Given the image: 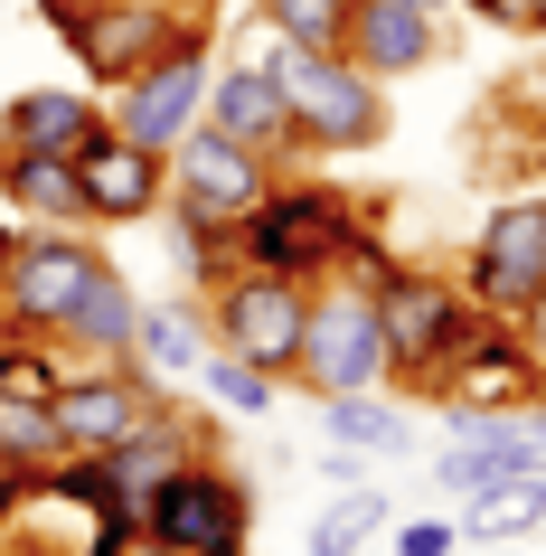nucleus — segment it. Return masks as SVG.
Listing matches in <instances>:
<instances>
[{"label": "nucleus", "mask_w": 546, "mask_h": 556, "mask_svg": "<svg viewBox=\"0 0 546 556\" xmlns=\"http://www.w3.org/2000/svg\"><path fill=\"white\" fill-rule=\"evenodd\" d=\"M368 217H386V199H358V189H340L330 170L292 161V170H274V189H264L255 217H236V264L283 274V283H330Z\"/></svg>", "instance_id": "nucleus-1"}, {"label": "nucleus", "mask_w": 546, "mask_h": 556, "mask_svg": "<svg viewBox=\"0 0 546 556\" xmlns=\"http://www.w3.org/2000/svg\"><path fill=\"white\" fill-rule=\"evenodd\" d=\"M377 321H386V387H405V396H443V378H453V358L481 340V302L461 293V274H443V264H396L386 283H377Z\"/></svg>", "instance_id": "nucleus-2"}, {"label": "nucleus", "mask_w": 546, "mask_h": 556, "mask_svg": "<svg viewBox=\"0 0 546 556\" xmlns=\"http://www.w3.org/2000/svg\"><path fill=\"white\" fill-rule=\"evenodd\" d=\"M274 76H283L292 151H302V161H358V151H377L386 132H396L386 86H377L348 48L320 58V48H283V38H274Z\"/></svg>", "instance_id": "nucleus-3"}, {"label": "nucleus", "mask_w": 546, "mask_h": 556, "mask_svg": "<svg viewBox=\"0 0 546 556\" xmlns=\"http://www.w3.org/2000/svg\"><path fill=\"white\" fill-rule=\"evenodd\" d=\"M255 481L227 453H189L142 491V538L170 556H255Z\"/></svg>", "instance_id": "nucleus-4"}, {"label": "nucleus", "mask_w": 546, "mask_h": 556, "mask_svg": "<svg viewBox=\"0 0 546 556\" xmlns=\"http://www.w3.org/2000/svg\"><path fill=\"white\" fill-rule=\"evenodd\" d=\"M461 293L481 302L490 321H528L546 302V189L537 179H518L509 199L481 217V236H471V255L453 264Z\"/></svg>", "instance_id": "nucleus-5"}, {"label": "nucleus", "mask_w": 546, "mask_h": 556, "mask_svg": "<svg viewBox=\"0 0 546 556\" xmlns=\"http://www.w3.org/2000/svg\"><path fill=\"white\" fill-rule=\"evenodd\" d=\"M199 312H207V350H236V358H255V368H274L292 387V368H302V321H312V283L227 264L199 293Z\"/></svg>", "instance_id": "nucleus-6"}, {"label": "nucleus", "mask_w": 546, "mask_h": 556, "mask_svg": "<svg viewBox=\"0 0 546 556\" xmlns=\"http://www.w3.org/2000/svg\"><path fill=\"white\" fill-rule=\"evenodd\" d=\"M94 274H104V245L86 227H29L20 255H10V274H0V330L66 350V321H76V302H86Z\"/></svg>", "instance_id": "nucleus-7"}, {"label": "nucleus", "mask_w": 546, "mask_h": 556, "mask_svg": "<svg viewBox=\"0 0 546 556\" xmlns=\"http://www.w3.org/2000/svg\"><path fill=\"white\" fill-rule=\"evenodd\" d=\"M207 76H217V48H207V20H199L179 48H161L142 76H123L104 94V123H114L123 142H142V151H179L207 114Z\"/></svg>", "instance_id": "nucleus-8"}, {"label": "nucleus", "mask_w": 546, "mask_h": 556, "mask_svg": "<svg viewBox=\"0 0 546 556\" xmlns=\"http://www.w3.org/2000/svg\"><path fill=\"white\" fill-rule=\"evenodd\" d=\"M386 321H377V293L368 283H312V321H302V368L292 387L312 396H348V387H386Z\"/></svg>", "instance_id": "nucleus-9"}, {"label": "nucleus", "mask_w": 546, "mask_h": 556, "mask_svg": "<svg viewBox=\"0 0 546 556\" xmlns=\"http://www.w3.org/2000/svg\"><path fill=\"white\" fill-rule=\"evenodd\" d=\"M170 406V387L151 378L142 358H76L58 387V425H66V453H114Z\"/></svg>", "instance_id": "nucleus-10"}, {"label": "nucleus", "mask_w": 546, "mask_h": 556, "mask_svg": "<svg viewBox=\"0 0 546 556\" xmlns=\"http://www.w3.org/2000/svg\"><path fill=\"white\" fill-rule=\"evenodd\" d=\"M199 123L227 132V142H245V151H264L274 170L302 161V151H292V104H283V76H274V48H264V58H217Z\"/></svg>", "instance_id": "nucleus-11"}, {"label": "nucleus", "mask_w": 546, "mask_h": 556, "mask_svg": "<svg viewBox=\"0 0 546 556\" xmlns=\"http://www.w3.org/2000/svg\"><path fill=\"white\" fill-rule=\"evenodd\" d=\"M537 396H546V378H537L528 330L518 321H481V340L453 358V378H443L433 406L443 415H518V406H537Z\"/></svg>", "instance_id": "nucleus-12"}, {"label": "nucleus", "mask_w": 546, "mask_h": 556, "mask_svg": "<svg viewBox=\"0 0 546 556\" xmlns=\"http://www.w3.org/2000/svg\"><path fill=\"white\" fill-rule=\"evenodd\" d=\"M199 29V20H179V10H161V0H94V20H86V38L66 48V58L86 66V86L94 94H114L123 76H142L161 48H179V38Z\"/></svg>", "instance_id": "nucleus-13"}, {"label": "nucleus", "mask_w": 546, "mask_h": 556, "mask_svg": "<svg viewBox=\"0 0 546 556\" xmlns=\"http://www.w3.org/2000/svg\"><path fill=\"white\" fill-rule=\"evenodd\" d=\"M76 179H86V227H142L170 207V151H142L123 132H104L76 161Z\"/></svg>", "instance_id": "nucleus-14"}, {"label": "nucleus", "mask_w": 546, "mask_h": 556, "mask_svg": "<svg viewBox=\"0 0 546 556\" xmlns=\"http://www.w3.org/2000/svg\"><path fill=\"white\" fill-rule=\"evenodd\" d=\"M170 189H179V199H199V207H217V217H255L264 189H274V161L199 123V132L170 151Z\"/></svg>", "instance_id": "nucleus-15"}, {"label": "nucleus", "mask_w": 546, "mask_h": 556, "mask_svg": "<svg viewBox=\"0 0 546 556\" xmlns=\"http://www.w3.org/2000/svg\"><path fill=\"white\" fill-rule=\"evenodd\" d=\"M114 123H104V94L94 86H29L0 104V142L20 151H48V161H86Z\"/></svg>", "instance_id": "nucleus-16"}, {"label": "nucleus", "mask_w": 546, "mask_h": 556, "mask_svg": "<svg viewBox=\"0 0 546 556\" xmlns=\"http://www.w3.org/2000/svg\"><path fill=\"white\" fill-rule=\"evenodd\" d=\"M348 58L368 66L377 86H405V76L443 66V20L415 10V0H358L348 10Z\"/></svg>", "instance_id": "nucleus-17"}, {"label": "nucleus", "mask_w": 546, "mask_h": 556, "mask_svg": "<svg viewBox=\"0 0 546 556\" xmlns=\"http://www.w3.org/2000/svg\"><path fill=\"white\" fill-rule=\"evenodd\" d=\"M0 207L20 227H86V179H76V161L0 142Z\"/></svg>", "instance_id": "nucleus-18"}, {"label": "nucleus", "mask_w": 546, "mask_h": 556, "mask_svg": "<svg viewBox=\"0 0 546 556\" xmlns=\"http://www.w3.org/2000/svg\"><path fill=\"white\" fill-rule=\"evenodd\" d=\"M518 415H528V406H518ZM518 415H453V443L433 453L443 500H471V491H490V481L528 471V463H518Z\"/></svg>", "instance_id": "nucleus-19"}, {"label": "nucleus", "mask_w": 546, "mask_h": 556, "mask_svg": "<svg viewBox=\"0 0 546 556\" xmlns=\"http://www.w3.org/2000/svg\"><path fill=\"white\" fill-rule=\"evenodd\" d=\"M453 528H461V547H509V538H537V528H546V481H537V471H509V481H490V491L453 500Z\"/></svg>", "instance_id": "nucleus-20"}, {"label": "nucleus", "mask_w": 546, "mask_h": 556, "mask_svg": "<svg viewBox=\"0 0 546 556\" xmlns=\"http://www.w3.org/2000/svg\"><path fill=\"white\" fill-rule=\"evenodd\" d=\"M132 358H142L161 387H179V378H199V358H207V312L199 302H142V321H132Z\"/></svg>", "instance_id": "nucleus-21"}, {"label": "nucleus", "mask_w": 546, "mask_h": 556, "mask_svg": "<svg viewBox=\"0 0 546 556\" xmlns=\"http://www.w3.org/2000/svg\"><path fill=\"white\" fill-rule=\"evenodd\" d=\"M132 321H142V293H132V274L104 264L76 302V321H66V350L76 358H132Z\"/></svg>", "instance_id": "nucleus-22"}, {"label": "nucleus", "mask_w": 546, "mask_h": 556, "mask_svg": "<svg viewBox=\"0 0 546 556\" xmlns=\"http://www.w3.org/2000/svg\"><path fill=\"white\" fill-rule=\"evenodd\" d=\"M320 434L348 443V453H405V396L396 387H348V396H320Z\"/></svg>", "instance_id": "nucleus-23"}, {"label": "nucleus", "mask_w": 546, "mask_h": 556, "mask_svg": "<svg viewBox=\"0 0 546 556\" xmlns=\"http://www.w3.org/2000/svg\"><path fill=\"white\" fill-rule=\"evenodd\" d=\"M161 236H170V264L199 283V293L236 264V217H217V207H199V199H179V189H170V207H161Z\"/></svg>", "instance_id": "nucleus-24"}, {"label": "nucleus", "mask_w": 546, "mask_h": 556, "mask_svg": "<svg viewBox=\"0 0 546 556\" xmlns=\"http://www.w3.org/2000/svg\"><path fill=\"white\" fill-rule=\"evenodd\" d=\"M199 387H207V406H217V415H245V425H264V415L283 406V378L255 368V358H236V350H207L199 358Z\"/></svg>", "instance_id": "nucleus-25"}, {"label": "nucleus", "mask_w": 546, "mask_h": 556, "mask_svg": "<svg viewBox=\"0 0 546 556\" xmlns=\"http://www.w3.org/2000/svg\"><path fill=\"white\" fill-rule=\"evenodd\" d=\"M58 453H66L58 396H10V387H0V463H20V471H48Z\"/></svg>", "instance_id": "nucleus-26"}, {"label": "nucleus", "mask_w": 546, "mask_h": 556, "mask_svg": "<svg viewBox=\"0 0 546 556\" xmlns=\"http://www.w3.org/2000/svg\"><path fill=\"white\" fill-rule=\"evenodd\" d=\"M348 10H358V0H255L264 38H283V48H320V58H340V48H348Z\"/></svg>", "instance_id": "nucleus-27"}, {"label": "nucleus", "mask_w": 546, "mask_h": 556, "mask_svg": "<svg viewBox=\"0 0 546 556\" xmlns=\"http://www.w3.org/2000/svg\"><path fill=\"white\" fill-rule=\"evenodd\" d=\"M320 528H340V538H358V547H368V538H386V528H396V500L368 491V481H358V491H330V519H320Z\"/></svg>", "instance_id": "nucleus-28"}, {"label": "nucleus", "mask_w": 546, "mask_h": 556, "mask_svg": "<svg viewBox=\"0 0 546 556\" xmlns=\"http://www.w3.org/2000/svg\"><path fill=\"white\" fill-rule=\"evenodd\" d=\"M386 556H461V528L453 519H396L386 528Z\"/></svg>", "instance_id": "nucleus-29"}, {"label": "nucleus", "mask_w": 546, "mask_h": 556, "mask_svg": "<svg viewBox=\"0 0 546 556\" xmlns=\"http://www.w3.org/2000/svg\"><path fill=\"white\" fill-rule=\"evenodd\" d=\"M453 10H471V20L499 29V38H546L537 29V0H453Z\"/></svg>", "instance_id": "nucleus-30"}, {"label": "nucleus", "mask_w": 546, "mask_h": 556, "mask_svg": "<svg viewBox=\"0 0 546 556\" xmlns=\"http://www.w3.org/2000/svg\"><path fill=\"white\" fill-rule=\"evenodd\" d=\"M320 481H330V491H358V481H368V453H348V443H320Z\"/></svg>", "instance_id": "nucleus-31"}, {"label": "nucleus", "mask_w": 546, "mask_h": 556, "mask_svg": "<svg viewBox=\"0 0 546 556\" xmlns=\"http://www.w3.org/2000/svg\"><path fill=\"white\" fill-rule=\"evenodd\" d=\"M518 463H528V471L546 481V396H537L528 415H518Z\"/></svg>", "instance_id": "nucleus-32"}, {"label": "nucleus", "mask_w": 546, "mask_h": 556, "mask_svg": "<svg viewBox=\"0 0 546 556\" xmlns=\"http://www.w3.org/2000/svg\"><path fill=\"white\" fill-rule=\"evenodd\" d=\"M38 20H48V29L76 48V38H86V20H94V0H38Z\"/></svg>", "instance_id": "nucleus-33"}, {"label": "nucleus", "mask_w": 546, "mask_h": 556, "mask_svg": "<svg viewBox=\"0 0 546 556\" xmlns=\"http://www.w3.org/2000/svg\"><path fill=\"white\" fill-rule=\"evenodd\" d=\"M302 556H368V547H358V538H340V528H312V547H302Z\"/></svg>", "instance_id": "nucleus-34"}, {"label": "nucleus", "mask_w": 546, "mask_h": 556, "mask_svg": "<svg viewBox=\"0 0 546 556\" xmlns=\"http://www.w3.org/2000/svg\"><path fill=\"white\" fill-rule=\"evenodd\" d=\"M518 330H528V350H537V378H546V302H537V312H528Z\"/></svg>", "instance_id": "nucleus-35"}, {"label": "nucleus", "mask_w": 546, "mask_h": 556, "mask_svg": "<svg viewBox=\"0 0 546 556\" xmlns=\"http://www.w3.org/2000/svg\"><path fill=\"white\" fill-rule=\"evenodd\" d=\"M20 236H29V227H20V217L0 207V274H10V255H20Z\"/></svg>", "instance_id": "nucleus-36"}, {"label": "nucleus", "mask_w": 546, "mask_h": 556, "mask_svg": "<svg viewBox=\"0 0 546 556\" xmlns=\"http://www.w3.org/2000/svg\"><path fill=\"white\" fill-rule=\"evenodd\" d=\"M161 10H179V20H207V10H217V0H161Z\"/></svg>", "instance_id": "nucleus-37"}, {"label": "nucleus", "mask_w": 546, "mask_h": 556, "mask_svg": "<svg viewBox=\"0 0 546 556\" xmlns=\"http://www.w3.org/2000/svg\"><path fill=\"white\" fill-rule=\"evenodd\" d=\"M123 556H170V547H151V538H132V547H123Z\"/></svg>", "instance_id": "nucleus-38"}, {"label": "nucleus", "mask_w": 546, "mask_h": 556, "mask_svg": "<svg viewBox=\"0 0 546 556\" xmlns=\"http://www.w3.org/2000/svg\"><path fill=\"white\" fill-rule=\"evenodd\" d=\"M415 10H433V20H443V10H453V0H415Z\"/></svg>", "instance_id": "nucleus-39"}, {"label": "nucleus", "mask_w": 546, "mask_h": 556, "mask_svg": "<svg viewBox=\"0 0 546 556\" xmlns=\"http://www.w3.org/2000/svg\"><path fill=\"white\" fill-rule=\"evenodd\" d=\"M537 29H546V0H537Z\"/></svg>", "instance_id": "nucleus-40"}]
</instances>
